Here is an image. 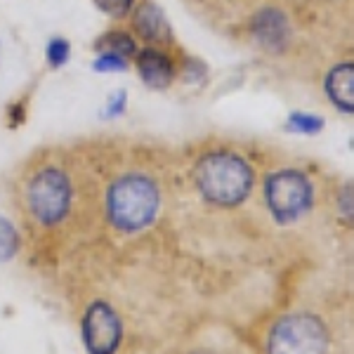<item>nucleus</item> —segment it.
<instances>
[{"mask_svg":"<svg viewBox=\"0 0 354 354\" xmlns=\"http://www.w3.org/2000/svg\"><path fill=\"white\" fill-rule=\"evenodd\" d=\"M253 165L230 149L208 151L194 165V185L208 203L236 208L253 192Z\"/></svg>","mask_w":354,"mask_h":354,"instance_id":"obj_1","label":"nucleus"},{"mask_svg":"<svg viewBox=\"0 0 354 354\" xmlns=\"http://www.w3.org/2000/svg\"><path fill=\"white\" fill-rule=\"evenodd\" d=\"M161 210V189L145 173H125L111 182L106 192V215L113 230L137 234L156 220Z\"/></svg>","mask_w":354,"mask_h":354,"instance_id":"obj_2","label":"nucleus"},{"mask_svg":"<svg viewBox=\"0 0 354 354\" xmlns=\"http://www.w3.org/2000/svg\"><path fill=\"white\" fill-rule=\"evenodd\" d=\"M262 196L279 225H293L312 210L314 185L300 168H279L265 177Z\"/></svg>","mask_w":354,"mask_h":354,"instance_id":"obj_3","label":"nucleus"},{"mask_svg":"<svg viewBox=\"0 0 354 354\" xmlns=\"http://www.w3.org/2000/svg\"><path fill=\"white\" fill-rule=\"evenodd\" d=\"M71 180L57 165H45L28 177L24 189L26 210L41 227L59 225L71 210Z\"/></svg>","mask_w":354,"mask_h":354,"instance_id":"obj_4","label":"nucleus"},{"mask_svg":"<svg viewBox=\"0 0 354 354\" xmlns=\"http://www.w3.org/2000/svg\"><path fill=\"white\" fill-rule=\"evenodd\" d=\"M330 333L326 324L307 312L286 314L274 322L265 342L267 354H328Z\"/></svg>","mask_w":354,"mask_h":354,"instance_id":"obj_5","label":"nucleus"},{"mask_svg":"<svg viewBox=\"0 0 354 354\" xmlns=\"http://www.w3.org/2000/svg\"><path fill=\"white\" fill-rule=\"evenodd\" d=\"M81 340L88 354H116L123 345V319L106 300L85 307L81 319Z\"/></svg>","mask_w":354,"mask_h":354,"instance_id":"obj_6","label":"nucleus"},{"mask_svg":"<svg viewBox=\"0 0 354 354\" xmlns=\"http://www.w3.org/2000/svg\"><path fill=\"white\" fill-rule=\"evenodd\" d=\"M135 66L137 73H140V81L149 90H168L177 76L170 55L163 53L156 45H147V48L137 50Z\"/></svg>","mask_w":354,"mask_h":354,"instance_id":"obj_7","label":"nucleus"},{"mask_svg":"<svg viewBox=\"0 0 354 354\" xmlns=\"http://www.w3.org/2000/svg\"><path fill=\"white\" fill-rule=\"evenodd\" d=\"M133 26L140 41L149 45H165L173 41V28H170L168 19H165L163 10L151 0H145L133 15Z\"/></svg>","mask_w":354,"mask_h":354,"instance_id":"obj_8","label":"nucleus"},{"mask_svg":"<svg viewBox=\"0 0 354 354\" xmlns=\"http://www.w3.org/2000/svg\"><path fill=\"white\" fill-rule=\"evenodd\" d=\"M255 41L267 50H281L290 38V24L288 17L277 8H265L250 21Z\"/></svg>","mask_w":354,"mask_h":354,"instance_id":"obj_9","label":"nucleus"},{"mask_svg":"<svg viewBox=\"0 0 354 354\" xmlns=\"http://www.w3.org/2000/svg\"><path fill=\"white\" fill-rule=\"evenodd\" d=\"M324 90L330 104L342 113L354 111V66L352 62H340L326 73Z\"/></svg>","mask_w":354,"mask_h":354,"instance_id":"obj_10","label":"nucleus"},{"mask_svg":"<svg viewBox=\"0 0 354 354\" xmlns=\"http://www.w3.org/2000/svg\"><path fill=\"white\" fill-rule=\"evenodd\" d=\"M95 50L97 53L121 55L130 62L137 55V38L130 36L128 31H109V33H104V36L97 38Z\"/></svg>","mask_w":354,"mask_h":354,"instance_id":"obj_11","label":"nucleus"},{"mask_svg":"<svg viewBox=\"0 0 354 354\" xmlns=\"http://www.w3.org/2000/svg\"><path fill=\"white\" fill-rule=\"evenodd\" d=\"M324 125H326V121L322 116H317V113L293 111L288 113L286 130H290L293 135H319L324 130Z\"/></svg>","mask_w":354,"mask_h":354,"instance_id":"obj_12","label":"nucleus"},{"mask_svg":"<svg viewBox=\"0 0 354 354\" xmlns=\"http://www.w3.org/2000/svg\"><path fill=\"white\" fill-rule=\"evenodd\" d=\"M19 250V232L8 218L0 215V265L12 260Z\"/></svg>","mask_w":354,"mask_h":354,"instance_id":"obj_13","label":"nucleus"},{"mask_svg":"<svg viewBox=\"0 0 354 354\" xmlns=\"http://www.w3.org/2000/svg\"><path fill=\"white\" fill-rule=\"evenodd\" d=\"M45 59H48V64L53 68H62L71 59V43L59 36L50 38L48 45H45Z\"/></svg>","mask_w":354,"mask_h":354,"instance_id":"obj_14","label":"nucleus"},{"mask_svg":"<svg viewBox=\"0 0 354 354\" xmlns=\"http://www.w3.org/2000/svg\"><path fill=\"white\" fill-rule=\"evenodd\" d=\"M128 68V59L113 53H97L93 59V71L95 73H118Z\"/></svg>","mask_w":354,"mask_h":354,"instance_id":"obj_15","label":"nucleus"},{"mask_svg":"<svg viewBox=\"0 0 354 354\" xmlns=\"http://www.w3.org/2000/svg\"><path fill=\"white\" fill-rule=\"evenodd\" d=\"M93 3L100 12L109 15L111 19H123L125 15L133 12L135 0H93Z\"/></svg>","mask_w":354,"mask_h":354,"instance_id":"obj_16","label":"nucleus"},{"mask_svg":"<svg viewBox=\"0 0 354 354\" xmlns=\"http://www.w3.org/2000/svg\"><path fill=\"white\" fill-rule=\"evenodd\" d=\"M125 109H128V93L121 88V90H113L109 95V100H106V106H104V118L106 121H111V118H118L123 116Z\"/></svg>","mask_w":354,"mask_h":354,"instance_id":"obj_17","label":"nucleus"},{"mask_svg":"<svg viewBox=\"0 0 354 354\" xmlns=\"http://www.w3.org/2000/svg\"><path fill=\"white\" fill-rule=\"evenodd\" d=\"M340 213H345L347 215V220L352 218V192H350V187H347L345 192H340Z\"/></svg>","mask_w":354,"mask_h":354,"instance_id":"obj_18","label":"nucleus"}]
</instances>
